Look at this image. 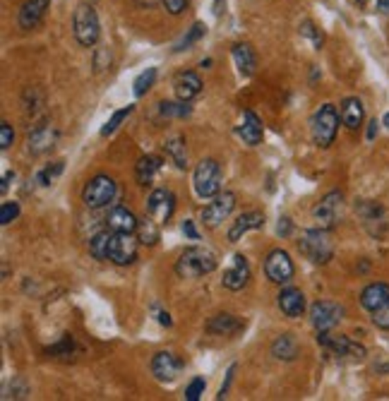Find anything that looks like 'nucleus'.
Wrapping results in <instances>:
<instances>
[{
    "label": "nucleus",
    "mask_w": 389,
    "mask_h": 401,
    "mask_svg": "<svg viewBox=\"0 0 389 401\" xmlns=\"http://www.w3.org/2000/svg\"><path fill=\"white\" fill-rule=\"evenodd\" d=\"M216 269V255L209 248H188L175 262V274L180 279H200Z\"/></svg>",
    "instance_id": "obj_1"
},
{
    "label": "nucleus",
    "mask_w": 389,
    "mask_h": 401,
    "mask_svg": "<svg viewBox=\"0 0 389 401\" xmlns=\"http://www.w3.org/2000/svg\"><path fill=\"white\" fill-rule=\"evenodd\" d=\"M298 250L310 260L312 264H327L334 257V243H332V235L327 228H307L301 233L298 240Z\"/></svg>",
    "instance_id": "obj_2"
},
{
    "label": "nucleus",
    "mask_w": 389,
    "mask_h": 401,
    "mask_svg": "<svg viewBox=\"0 0 389 401\" xmlns=\"http://www.w3.org/2000/svg\"><path fill=\"white\" fill-rule=\"evenodd\" d=\"M73 32H75V39H77L84 48H92L94 43L99 41V34H101L99 14H97V10H94V5L87 3V0L77 3V8H75Z\"/></svg>",
    "instance_id": "obj_3"
},
{
    "label": "nucleus",
    "mask_w": 389,
    "mask_h": 401,
    "mask_svg": "<svg viewBox=\"0 0 389 401\" xmlns=\"http://www.w3.org/2000/svg\"><path fill=\"white\" fill-rule=\"evenodd\" d=\"M339 120L341 115L336 113V108L332 104H322L320 108L315 111L310 120V130H312V139H315L317 147L327 149L332 147L336 137V130H339Z\"/></svg>",
    "instance_id": "obj_4"
},
{
    "label": "nucleus",
    "mask_w": 389,
    "mask_h": 401,
    "mask_svg": "<svg viewBox=\"0 0 389 401\" xmlns=\"http://www.w3.org/2000/svg\"><path fill=\"white\" fill-rule=\"evenodd\" d=\"M221 166L216 159H202L195 166L193 188L200 199H211L221 193Z\"/></svg>",
    "instance_id": "obj_5"
},
{
    "label": "nucleus",
    "mask_w": 389,
    "mask_h": 401,
    "mask_svg": "<svg viewBox=\"0 0 389 401\" xmlns=\"http://www.w3.org/2000/svg\"><path fill=\"white\" fill-rule=\"evenodd\" d=\"M115 193H118L115 180L111 178V175H106V173H99V175H94L87 185H84L82 202H84V207H89V209L108 207V204L113 202Z\"/></svg>",
    "instance_id": "obj_6"
},
{
    "label": "nucleus",
    "mask_w": 389,
    "mask_h": 401,
    "mask_svg": "<svg viewBox=\"0 0 389 401\" xmlns=\"http://www.w3.org/2000/svg\"><path fill=\"white\" fill-rule=\"evenodd\" d=\"M312 219L317 222V226L327 228V231H332L336 224L341 222L343 219V195L339 193V190L327 193L325 197L315 204V209H312Z\"/></svg>",
    "instance_id": "obj_7"
},
{
    "label": "nucleus",
    "mask_w": 389,
    "mask_h": 401,
    "mask_svg": "<svg viewBox=\"0 0 389 401\" xmlns=\"http://www.w3.org/2000/svg\"><path fill=\"white\" fill-rule=\"evenodd\" d=\"M317 344L325 346L330 353L339 355V358H351V360H363L366 358V346L356 344L353 339L343 337V334H330V332H317Z\"/></svg>",
    "instance_id": "obj_8"
},
{
    "label": "nucleus",
    "mask_w": 389,
    "mask_h": 401,
    "mask_svg": "<svg viewBox=\"0 0 389 401\" xmlns=\"http://www.w3.org/2000/svg\"><path fill=\"white\" fill-rule=\"evenodd\" d=\"M137 250H140V238L135 233H113L111 235V245H108V260L118 267H125V264H133L137 260Z\"/></svg>",
    "instance_id": "obj_9"
},
{
    "label": "nucleus",
    "mask_w": 389,
    "mask_h": 401,
    "mask_svg": "<svg viewBox=\"0 0 389 401\" xmlns=\"http://www.w3.org/2000/svg\"><path fill=\"white\" fill-rule=\"evenodd\" d=\"M236 209V195L234 193H219L216 197H211V202L202 209V224L207 228H216L221 222L231 217V212Z\"/></svg>",
    "instance_id": "obj_10"
},
{
    "label": "nucleus",
    "mask_w": 389,
    "mask_h": 401,
    "mask_svg": "<svg viewBox=\"0 0 389 401\" xmlns=\"http://www.w3.org/2000/svg\"><path fill=\"white\" fill-rule=\"evenodd\" d=\"M343 317V308L339 303H332V300H317L310 308V322L317 332H330Z\"/></svg>",
    "instance_id": "obj_11"
},
{
    "label": "nucleus",
    "mask_w": 389,
    "mask_h": 401,
    "mask_svg": "<svg viewBox=\"0 0 389 401\" xmlns=\"http://www.w3.org/2000/svg\"><path fill=\"white\" fill-rule=\"evenodd\" d=\"M265 274L272 284H289L296 274L289 253L286 250H272L265 257Z\"/></svg>",
    "instance_id": "obj_12"
},
{
    "label": "nucleus",
    "mask_w": 389,
    "mask_h": 401,
    "mask_svg": "<svg viewBox=\"0 0 389 401\" xmlns=\"http://www.w3.org/2000/svg\"><path fill=\"white\" fill-rule=\"evenodd\" d=\"M183 373V360L178 358L171 351H159V353L151 358V375H154L159 382H175Z\"/></svg>",
    "instance_id": "obj_13"
},
{
    "label": "nucleus",
    "mask_w": 389,
    "mask_h": 401,
    "mask_svg": "<svg viewBox=\"0 0 389 401\" xmlns=\"http://www.w3.org/2000/svg\"><path fill=\"white\" fill-rule=\"evenodd\" d=\"M175 212V195L166 188H159L149 195V202H146V214H149L154 222H159L161 226L169 224V219Z\"/></svg>",
    "instance_id": "obj_14"
},
{
    "label": "nucleus",
    "mask_w": 389,
    "mask_h": 401,
    "mask_svg": "<svg viewBox=\"0 0 389 401\" xmlns=\"http://www.w3.org/2000/svg\"><path fill=\"white\" fill-rule=\"evenodd\" d=\"M358 214H361L363 226L370 231L372 235H382V233H385V228H387V212H385V207H382V204L366 199V202L358 204Z\"/></svg>",
    "instance_id": "obj_15"
},
{
    "label": "nucleus",
    "mask_w": 389,
    "mask_h": 401,
    "mask_svg": "<svg viewBox=\"0 0 389 401\" xmlns=\"http://www.w3.org/2000/svg\"><path fill=\"white\" fill-rule=\"evenodd\" d=\"M247 282H250V264L243 255H234V264L224 272L221 284L229 291H240L247 286Z\"/></svg>",
    "instance_id": "obj_16"
},
{
    "label": "nucleus",
    "mask_w": 389,
    "mask_h": 401,
    "mask_svg": "<svg viewBox=\"0 0 389 401\" xmlns=\"http://www.w3.org/2000/svg\"><path fill=\"white\" fill-rule=\"evenodd\" d=\"M55 139H58V130L53 125H37V128L29 133V139H27V149L29 154H44L48 149H53Z\"/></svg>",
    "instance_id": "obj_17"
},
{
    "label": "nucleus",
    "mask_w": 389,
    "mask_h": 401,
    "mask_svg": "<svg viewBox=\"0 0 389 401\" xmlns=\"http://www.w3.org/2000/svg\"><path fill=\"white\" fill-rule=\"evenodd\" d=\"M137 226V217L128 207H113L106 217V228L113 231V233H135Z\"/></svg>",
    "instance_id": "obj_18"
},
{
    "label": "nucleus",
    "mask_w": 389,
    "mask_h": 401,
    "mask_svg": "<svg viewBox=\"0 0 389 401\" xmlns=\"http://www.w3.org/2000/svg\"><path fill=\"white\" fill-rule=\"evenodd\" d=\"M243 329H245L243 320H238L236 315H229V313L214 315V317L207 322V332L216 334V337H234V334L243 332Z\"/></svg>",
    "instance_id": "obj_19"
},
{
    "label": "nucleus",
    "mask_w": 389,
    "mask_h": 401,
    "mask_svg": "<svg viewBox=\"0 0 389 401\" xmlns=\"http://www.w3.org/2000/svg\"><path fill=\"white\" fill-rule=\"evenodd\" d=\"M173 92L175 97H178V101H193L197 94L202 92V79L197 77L195 72H190V70H185V72H178L173 79Z\"/></svg>",
    "instance_id": "obj_20"
},
{
    "label": "nucleus",
    "mask_w": 389,
    "mask_h": 401,
    "mask_svg": "<svg viewBox=\"0 0 389 401\" xmlns=\"http://www.w3.org/2000/svg\"><path fill=\"white\" fill-rule=\"evenodd\" d=\"M262 226H265V214L262 212H245V214H240L234 224H231L229 240L231 243H238L247 231H255V228H262Z\"/></svg>",
    "instance_id": "obj_21"
},
{
    "label": "nucleus",
    "mask_w": 389,
    "mask_h": 401,
    "mask_svg": "<svg viewBox=\"0 0 389 401\" xmlns=\"http://www.w3.org/2000/svg\"><path fill=\"white\" fill-rule=\"evenodd\" d=\"M50 0H27V3L19 8V27L22 29H34L39 22L44 19V14H46Z\"/></svg>",
    "instance_id": "obj_22"
},
{
    "label": "nucleus",
    "mask_w": 389,
    "mask_h": 401,
    "mask_svg": "<svg viewBox=\"0 0 389 401\" xmlns=\"http://www.w3.org/2000/svg\"><path fill=\"white\" fill-rule=\"evenodd\" d=\"M238 135L247 147H257V144L262 142V135H265V125H262L260 115H257L255 111H245L243 125L238 128Z\"/></svg>",
    "instance_id": "obj_23"
},
{
    "label": "nucleus",
    "mask_w": 389,
    "mask_h": 401,
    "mask_svg": "<svg viewBox=\"0 0 389 401\" xmlns=\"http://www.w3.org/2000/svg\"><path fill=\"white\" fill-rule=\"evenodd\" d=\"M279 310L286 315V317H301L303 310H305V295H303L301 288H284L279 293Z\"/></svg>",
    "instance_id": "obj_24"
},
{
    "label": "nucleus",
    "mask_w": 389,
    "mask_h": 401,
    "mask_svg": "<svg viewBox=\"0 0 389 401\" xmlns=\"http://www.w3.org/2000/svg\"><path fill=\"white\" fill-rule=\"evenodd\" d=\"M339 115H341V123L346 125L348 130H358L363 125V118H366V108H363V101L356 97H348L341 101V108H339Z\"/></svg>",
    "instance_id": "obj_25"
},
{
    "label": "nucleus",
    "mask_w": 389,
    "mask_h": 401,
    "mask_svg": "<svg viewBox=\"0 0 389 401\" xmlns=\"http://www.w3.org/2000/svg\"><path fill=\"white\" fill-rule=\"evenodd\" d=\"M231 53H234V63H236V68H238V72L243 75V77H252L257 70L255 48H252L250 43H236V46L231 48Z\"/></svg>",
    "instance_id": "obj_26"
},
{
    "label": "nucleus",
    "mask_w": 389,
    "mask_h": 401,
    "mask_svg": "<svg viewBox=\"0 0 389 401\" xmlns=\"http://www.w3.org/2000/svg\"><path fill=\"white\" fill-rule=\"evenodd\" d=\"M272 355L276 360H296L301 355V344L296 342L293 334H279L272 342Z\"/></svg>",
    "instance_id": "obj_27"
},
{
    "label": "nucleus",
    "mask_w": 389,
    "mask_h": 401,
    "mask_svg": "<svg viewBox=\"0 0 389 401\" xmlns=\"http://www.w3.org/2000/svg\"><path fill=\"white\" fill-rule=\"evenodd\" d=\"M387 300H389V284H370V286H366L361 293V305L368 313L377 310L382 303H387Z\"/></svg>",
    "instance_id": "obj_28"
},
{
    "label": "nucleus",
    "mask_w": 389,
    "mask_h": 401,
    "mask_svg": "<svg viewBox=\"0 0 389 401\" xmlns=\"http://www.w3.org/2000/svg\"><path fill=\"white\" fill-rule=\"evenodd\" d=\"M166 154L173 159V164L178 168H185L188 166V152H185V137L183 135H173V137L166 139Z\"/></svg>",
    "instance_id": "obj_29"
},
{
    "label": "nucleus",
    "mask_w": 389,
    "mask_h": 401,
    "mask_svg": "<svg viewBox=\"0 0 389 401\" xmlns=\"http://www.w3.org/2000/svg\"><path fill=\"white\" fill-rule=\"evenodd\" d=\"M161 224L159 222H154L151 217H144L142 222H140V226H137V238H140V243H144V245H154L156 240L161 238V231H159Z\"/></svg>",
    "instance_id": "obj_30"
},
{
    "label": "nucleus",
    "mask_w": 389,
    "mask_h": 401,
    "mask_svg": "<svg viewBox=\"0 0 389 401\" xmlns=\"http://www.w3.org/2000/svg\"><path fill=\"white\" fill-rule=\"evenodd\" d=\"M159 168H161V159L159 157H142L137 162V166H135V173H137L140 183L144 185V183H149L156 173H159Z\"/></svg>",
    "instance_id": "obj_31"
},
{
    "label": "nucleus",
    "mask_w": 389,
    "mask_h": 401,
    "mask_svg": "<svg viewBox=\"0 0 389 401\" xmlns=\"http://www.w3.org/2000/svg\"><path fill=\"white\" fill-rule=\"evenodd\" d=\"M111 235H113V231L106 228V231H101V233H97L92 240H89V253H92V257H97V260H108Z\"/></svg>",
    "instance_id": "obj_32"
},
{
    "label": "nucleus",
    "mask_w": 389,
    "mask_h": 401,
    "mask_svg": "<svg viewBox=\"0 0 389 401\" xmlns=\"http://www.w3.org/2000/svg\"><path fill=\"white\" fill-rule=\"evenodd\" d=\"M154 79H156V68H146L144 72H140L137 79H135V84H133L135 97H144V94L154 87Z\"/></svg>",
    "instance_id": "obj_33"
},
{
    "label": "nucleus",
    "mask_w": 389,
    "mask_h": 401,
    "mask_svg": "<svg viewBox=\"0 0 389 401\" xmlns=\"http://www.w3.org/2000/svg\"><path fill=\"white\" fill-rule=\"evenodd\" d=\"M159 111L164 118H185V115H190V106L188 101H161L159 104Z\"/></svg>",
    "instance_id": "obj_34"
},
{
    "label": "nucleus",
    "mask_w": 389,
    "mask_h": 401,
    "mask_svg": "<svg viewBox=\"0 0 389 401\" xmlns=\"http://www.w3.org/2000/svg\"><path fill=\"white\" fill-rule=\"evenodd\" d=\"M205 34H207V27H205V24H202V22H195L193 27L188 29V34H185V37L180 39V43L175 46V51H185V48H190L193 43L200 41V39L205 37Z\"/></svg>",
    "instance_id": "obj_35"
},
{
    "label": "nucleus",
    "mask_w": 389,
    "mask_h": 401,
    "mask_svg": "<svg viewBox=\"0 0 389 401\" xmlns=\"http://www.w3.org/2000/svg\"><path fill=\"white\" fill-rule=\"evenodd\" d=\"M135 111V106H125V108H120V111H115L113 115H111V120L108 123L104 125V128H101V135H104V137H108V135H113L115 130L120 128V123H123L125 118H128L130 113Z\"/></svg>",
    "instance_id": "obj_36"
},
{
    "label": "nucleus",
    "mask_w": 389,
    "mask_h": 401,
    "mask_svg": "<svg viewBox=\"0 0 389 401\" xmlns=\"http://www.w3.org/2000/svg\"><path fill=\"white\" fill-rule=\"evenodd\" d=\"M301 34H303L305 39H310L312 46H315V51H320V48H322V41H325V37H322L320 29H317L315 24H312V22H303V24H301Z\"/></svg>",
    "instance_id": "obj_37"
},
{
    "label": "nucleus",
    "mask_w": 389,
    "mask_h": 401,
    "mask_svg": "<svg viewBox=\"0 0 389 401\" xmlns=\"http://www.w3.org/2000/svg\"><path fill=\"white\" fill-rule=\"evenodd\" d=\"M73 337L70 334H65L63 337V342L60 344H55L53 349H48V355H53V358H70L73 355Z\"/></svg>",
    "instance_id": "obj_38"
},
{
    "label": "nucleus",
    "mask_w": 389,
    "mask_h": 401,
    "mask_svg": "<svg viewBox=\"0 0 389 401\" xmlns=\"http://www.w3.org/2000/svg\"><path fill=\"white\" fill-rule=\"evenodd\" d=\"M17 217H19V204L17 202H3V207H0V224L8 226V224H12Z\"/></svg>",
    "instance_id": "obj_39"
},
{
    "label": "nucleus",
    "mask_w": 389,
    "mask_h": 401,
    "mask_svg": "<svg viewBox=\"0 0 389 401\" xmlns=\"http://www.w3.org/2000/svg\"><path fill=\"white\" fill-rule=\"evenodd\" d=\"M372 324H375L377 329H389V300L387 303H382L377 310H372Z\"/></svg>",
    "instance_id": "obj_40"
},
{
    "label": "nucleus",
    "mask_w": 389,
    "mask_h": 401,
    "mask_svg": "<svg viewBox=\"0 0 389 401\" xmlns=\"http://www.w3.org/2000/svg\"><path fill=\"white\" fill-rule=\"evenodd\" d=\"M205 387H207V382L202 378H195L193 382L188 384V389H185V399L188 401H197L205 394Z\"/></svg>",
    "instance_id": "obj_41"
},
{
    "label": "nucleus",
    "mask_w": 389,
    "mask_h": 401,
    "mask_svg": "<svg viewBox=\"0 0 389 401\" xmlns=\"http://www.w3.org/2000/svg\"><path fill=\"white\" fill-rule=\"evenodd\" d=\"M12 139H15L12 125H10L8 120H3V123H0V149L12 147Z\"/></svg>",
    "instance_id": "obj_42"
},
{
    "label": "nucleus",
    "mask_w": 389,
    "mask_h": 401,
    "mask_svg": "<svg viewBox=\"0 0 389 401\" xmlns=\"http://www.w3.org/2000/svg\"><path fill=\"white\" fill-rule=\"evenodd\" d=\"M60 171H63V164L58 162L53 168H50V166H48V168H44V171L37 175V180H39V183H41V185H50V180H53L55 175H58Z\"/></svg>",
    "instance_id": "obj_43"
},
{
    "label": "nucleus",
    "mask_w": 389,
    "mask_h": 401,
    "mask_svg": "<svg viewBox=\"0 0 389 401\" xmlns=\"http://www.w3.org/2000/svg\"><path fill=\"white\" fill-rule=\"evenodd\" d=\"M161 3H164L166 12L173 14V17H178V14L185 10V5H188V0H161Z\"/></svg>",
    "instance_id": "obj_44"
},
{
    "label": "nucleus",
    "mask_w": 389,
    "mask_h": 401,
    "mask_svg": "<svg viewBox=\"0 0 389 401\" xmlns=\"http://www.w3.org/2000/svg\"><path fill=\"white\" fill-rule=\"evenodd\" d=\"M291 231H293L291 219H289V217H284V219L279 222V226H276V233H279L281 238H286V235H291Z\"/></svg>",
    "instance_id": "obj_45"
},
{
    "label": "nucleus",
    "mask_w": 389,
    "mask_h": 401,
    "mask_svg": "<svg viewBox=\"0 0 389 401\" xmlns=\"http://www.w3.org/2000/svg\"><path fill=\"white\" fill-rule=\"evenodd\" d=\"M183 233L188 235L190 240H200V233H197V228H195V224L190 222V219H185L183 222Z\"/></svg>",
    "instance_id": "obj_46"
},
{
    "label": "nucleus",
    "mask_w": 389,
    "mask_h": 401,
    "mask_svg": "<svg viewBox=\"0 0 389 401\" xmlns=\"http://www.w3.org/2000/svg\"><path fill=\"white\" fill-rule=\"evenodd\" d=\"M234 373H236V365H231V368H229V375H226V382L221 384V389H219V399H224V397H226V392H229V384L234 382Z\"/></svg>",
    "instance_id": "obj_47"
},
{
    "label": "nucleus",
    "mask_w": 389,
    "mask_h": 401,
    "mask_svg": "<svg viewBox=\"0 0 389 401\" xmlns=\"http://www.w3.org/2000/svg\"><path fill=\"white\" fill-rule=\"evenodd\" d=\"M159 322L164 324V327H171V324H173V322H171V315L169 313H159Z\"/></svg>",
    "instance_id": "obj_48"
},
{
    "label": "nucleus",
    "mask_w": 389,
    "mask_h": 401,
    "mask_svg": "<svg viewBox=\"0 0 389 401\" xmlns=\"http://www.w3.org/2000/svg\"><path fill=\"white\" fill-rule=\"evenodd\" d=\"M377 133V120H370V128H368V139H375Z\"/></svg>",
    "instance_id": "obj_49"
},
{
    "label": "nucleus",
    "mask_w": 389,
    "mask_h": 401,
    "mask_svg": "<svg viewBox=\"0 0 389 401\" xmlns=\"http://www.w3.org/2000/svg\"><path fill=\"white\" fill-rule=\"evenodd\" d=\"M377 10H380V12H389V0H377Z\"/></svg>",
    "instance_id": "obj_50"
},
{
    "label": "nucleus",
    "mask_w": 389,
    "mask_h": 401,
    "mask_svg": "<svg viewBox=\"0 0 389 401\" xmlns=\"http://www.w3.org/2000/svg\"><path fill=\"white\" fill-rule=\"evenodd\" d=\"M15 178V173H5V178H3V188H0V190H3V193H5V190H8V185H10V180H12Z\"/></svg>",
    "instance_id": "obj_51"
},
{
    "label": "nucleus",
    "mask_w": 389,
    "mask_h": 401,
    "mask_svg": "<svg viewBox=\"0 0 389 401\" xmlns=\"http://www.w3.org/2000/svg\"><path fill=\"white\" fill-rule=\"evenodd\" d=\"M137 5H140V8H154L156 0H137Z\"/></svg>",
    "instance_id": "obj_52"
},
{
    "label": "nucleus",
    "mask_w": 389,
    "mask_h": 401,
    "mask_svg": "<svg viewBox=\"0 0 389 401\" xmlns=\"http://www.w3.org/2000/svg\"><path fill=\"white\" fill-rule=\"evenodd\" d=\"M382 125H387V128H389V113H385V118H382Z\"/></svg>",
    "instance_id": "obj_53"
},
{
    "label": "nucleus",
    "mask_w": 389,
    "mask_h": 401,
    "mask_svg": "<svg viewBox=\"0 0 389 401\" xmlns=\"http://www.w3.org/2000/svg\"><path fill=\"white\" fill-rule=\"evenodd\" d=\"M356 3H361V5H363V3H366V0H356Z\"/></svg>",
    "instance_id": "obj_54"
}]
</instances>
